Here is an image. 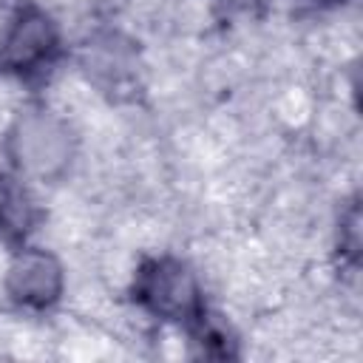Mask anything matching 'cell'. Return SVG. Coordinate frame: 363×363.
Wrapping results in <instances>:
<instances>
[{"mask_svg": "<svg viewBox=\"0 0 363 363\" xmlns=\"http://www.w3.org/2000/svg\"><path fill=\"white\" fill-rule=\"evenodd\" d=\"M315 3H320V6H343L349 0H315Z\"/></svg>", "mask_w": 363, "mask_h": 363, "instance_id": "8", "label": "cell"}, {"mask_svg": "<svg viewBox=\"0 0 363 363\" xmlns=\"http://www.w3.org/2000/svg\"><path fill=\"white\" fill-rule=\"evenodd\" d=\"M62 57V37L54 17L31 0H23L0 34V74L26 85L51 77Z\"/></svg>", "mask_w": 363, "mask_h": 363, "instance_id": "2", "label": "cell"}, {"mask_svg": "<svg viewBox=\"0 0 363 363\" xmlns=\"http://www.w3.org/2000/svg\"><path fill=\"white\" fill-rule=\"evenodd\" d=\"M340 252L346 255V261L349 264H357V252H360V238H357V224H360V218H357V204H352L349 207V213H346V218H340Z\"/></svg>", "mask_w": 363, "mask_h": 363, "instance_id": "6", "label": "cell"}, {"mask_svg": "<svg viewBox=\"0 0 363 363\" xmlns=\"http://www.w3.org/2000/svg\"><path fill=\"white\" fill-rule=\"evenodd\" d=\"M258 3H261V0H213L216 11H218V14H224V17L250 14V11H255V6H258Z\"/></svg>", "mask_w": 363, "mask_h": 363, "instance_id": "7", "label": "cell"}, {"mask_svg": "<svg viewBox=\"0 0 363 363\" xmlns=\"http://www.w3.org/2000/svg\"><path fill=\"white\" fill-rule=\"evenodd\" d=\"M62 284L65 278L57 255L28 244L14 250L6 272V295L11 298V303L28 312H45L60 301Z\"/></svg>", "mask_w": 363, "mask_h": 363, "instance_id": "4", "label": "cell"}, {"mask_svg": "<svg viewBox=\"0 0 363 363\" xmlns=\"http://www.w3.org/2000/svg\"><path fill=\"white\" fill-rule=\"evenodd\" d=\"M40 210L31 190L14 173H0V241L9 247H23L37 230Z\"/></svg>", "mask_w": 363, "mask_h": 363, "instance_id": "5", "label": "cell"}, {"mask_svg": "<svg viewBox=\"0 0 363 363\" xmlns=\"http://www.w3.org/2000/svg\"><path fill=\"white\" fill-rule=\"evenodd\" d=\"M11 156L23 173L54 179L71 162V133L51 111H28L17 119L11 136Z\"/></svg>", "mask_w": 363, "mask_h": 363, "instance_id": "3", "label": "cell"}, {"mask_svg": "<svg viewBox=\"0 0 363 363\" xmlns=\"http://www.w3.org/2000/svg\"><path fill=\"white\" fill-rule=\"evenodd\" d=\"M133 303L156 320L190 329L204 312V292L196 272L173 255H150L133 272L130 284Z\"/></svg>", "mask_w": 363, "mask_h": 363, "instance_id": "1", "label": "cell"}]
</instances>
